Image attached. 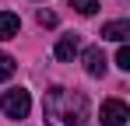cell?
Wrapping results in <instances>:
<instances>
[{
	"label": "cell",
	"instance_id": "cell-8",
	"mask_svg": "<svg viewBox=\"0 0 130 126\" xmlns=\"http://www.w3.org/2000/svg\"><path fill=\"white\" fill-rule=\"evenodd\" d=\"M67 4H70L77 14H85V18H91V14L99 11V0H67Z\"/></svg>",
	"mask_w": 130,
	"mask_h": 126
},
{
	"label": "cell",
	"instance_id": "cell-7",
	"mask_svg": "<svg viewBox=\"0 0 130 126\" xmlns=\"http://www.w3.org/2000/svg\"><path fill=\"white\" fill-rule=\"evenodd\" d=\"M127 35H130V21H109V25H102V39L127 42Z\"/></svg>",
	"mask_w": 130,
	"mask_h": 126
},
{
	"label": "cell",
	"instance_id": "cell-5",
	"mask_svg": "<svg viewBox=\"0 0 130 126\" xmlns=\"http://www.w3.org/2000/svg\"><path fill=\"white\" fill-rule=\"evenodd\" d=\"M81 60H85V70L91 74V77H102V74H106V56H102V49H99V46H88Z\"/></svg>",
	"mask_w": 130,
	"mask_h": 126
},
{
	"label": "cell",
	"instance_id": "cell-4",
	"mask_svg": "<svg viewBox=\"0 0 130 126\" xmlns=\"http://www.w3.org/2000/svg\"><path fill=\"white\" fill-rule=\"evenodd\" d=\"M77 53H81V39H77L74 32H70V35H60L56 49H53V56H56L60 63H70L74 56H77Z\"/></svg>",
	"mask_w": 130,
	"mask_h": 126
},
{
	"label": "cell",
	"instance_id": "cell-11",
	"mask_svg": "<svg viewBox=\"0 0 130 126\" xmlns=\"http://www.w3.org/2000/svg\"><path fill=\"white\" fill-rule=\"evenodd\" d=\"M39 25L53 28V25H56V14H53V11H39Z\"/></svg>",
	"mask_w": 130,
	"mask_h": 126
},
{
	"label": "cell",
	"instance_id": "cell-2",
	"mask_svg": "<svg viewBox=\"0 0 130 126\" xmlns=\"http://www.w3.org/2000/svg\"><path fill=\"white\" fill-rule=\"evenodd\" d=\"M0 112H4L7 119H25V116L32 112V95H28L25 88L4 91V95H0Z\"/></svg>",
	"mask_w": 130,
	"mask_h": 126
},
{
	"label": "cell",
	"instance_id": "cell-10",
	"mask_svg": "<svg viewBox=\"0 0 130 126\" xmlns=\"http://www.w3.org/2000/svg\"><path fill=\"white\" fill-rule=\"evenodd\" d=\"M116 67H120V70H130V49H127V46H120V53H116Z\"/></svg>",
	"mask_w": 130,
	"mask_h": 126
},
{
	"label": "cell",
	"instance_id": "cell-3",
	"mask_svg": "<svg viewBox=\"0 0 130 126\" xmlns=\"http://www.w3.org/2000/svg\"><path fill=\"white\" fill-rule=\"evenodd\" d=\"M127 119H130L127 102H120V98H106L102 102V126H123Z\"/></svg>",
	"mask_w": 130,
	"mask_h": 126
},
{
	"label": "cell",
	"instance_id": "cell-6",
	"mask_svg": "<svg viewBox=\"0 0 130 126\" xmlns=\"http://www.w3.org/2000/svg\"><path fill=\"white\" fill-rule=\"evenodd\" d=\"M21 32V18L11 11H0V39H14Z\"/></svg>",
	"mask_w": 130,
	"mask_h": 126
},
{
	"label": "cell",
	"instance_id": "cell-1",
	"mask_svg": "<svg viewBox=\"0 0 130 126\" xmlns=\"http://www.w3.org/2000/svg\"><path fill=\"white\" fill-rule=\"evenodd\" d=\"M46 126H88V98L70 88H49L42 98Z\"/></svg>",
	"mask_w": 130,
	"mask_h": 126
},
{
	"label": "cell",
	"instance_id": "cell-9",
	"mask_svg": "<svg viewBox=\"0 0 130 126\" xmlns=\"http://www.w3.org/2000/svg\"><path fill=\"white\" fill-rule=\"evenodd\" d=\"M18 70V63L14 56H7V53H0V81H11V74Z\"/></svg>",
	"mask_w": 130,
	"mask_h": 126
}]
</instances>
